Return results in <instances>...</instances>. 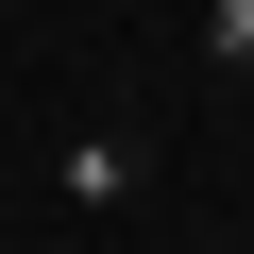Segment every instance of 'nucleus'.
Segmentation results:
<instances>
[{"instance_id": "1", "label": "nucleus", "mask_w": 254, "mask_h": 254, "mask_svg": "<svg viewBox=\"0 0 254 254\" xmlns=\"http://www.w3.org/2000/svg\"><path fill=\"white\" fill-rule=\"evenodd\" d=\"M136 187H153V136H136V119H85V136L51 153V203L68 220H136Z\"/></svg>"}, {"instance_id": "2", "label": "nucleus", "mask_w": 254, "mask_h": 254, "mask_svg": "<svg viewBox=\"0 0 254 254\" xmlns=\"http://www.w3.org/2000/svg\"><path fill=\"white\" fill-rule=\"evenodd\" d=\"M203 68H254V0H203Z\"/></svg>"}]
</instances>
